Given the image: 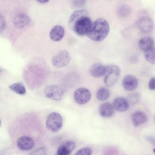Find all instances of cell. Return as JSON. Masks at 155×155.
Segmentation results:
<instances>
[{"label": "cell", "mask_w": 155, "mask_h": 155, "mask_svg": "<svg viewBox=\"0 0 155 155\" xmlns=\"http://www.w3.org/2000/svg\"><path fill=\"white\" fill-rule=\"evenodd\" d=\"M92 22L87 11L84 9L75 11L69 19V28L79 35H87Z\"/></svg>", "instance_id": "cell-1"}, {"label": "cell", "mask_w": 155, "mask_h": 155, "mask_svg": "<svg viewBox=\"0 0 155 155\" xmlns=\"http://www.w3.org/2000/svg\"><path fill=\"white\" fill-rule=\"evenodd\" d=\"M110 30L107 21L103 18H99L93 23L87 35L91 40L99 41L106 37Z\"/></svg>", "instance_id": "cell-2"}, {"label": "cell", "mask_w": 155, "mask_h": 155, "mask_svg": "<svg viewBox=\"0 0 155 155\" xmlns=\"http://www.w3.org/2000/svg\"><path fill=\"white\" fill-rule=\"evenodd\" d=\"M63 122L62 118L59 113L52 112L47 116L46 125L50 131L53 132H57L62 127Z\"/></svg>", "instance_id": "cell-3"}, {"label": "cell", "mask_w": 155, "mask_h": 155, "mask_svg": "<svg viewBox=\"0 0 155 155\" xmlns=\"http://www.w3.org/2000/svg\"><path fill=\"white\" fill-rule=\"evenodd\" d=\"M120 73V70L117 66L110 65L106 67L104 82L107 87L113 86L117 80Z\"/></svg>", "instance_id": "cell-4"}, {"label": "cell", "mask_w": 155, "mask_h": 155, "mask_svg": "<svg viewBox=\"0 0 155 155\" xmlns=\"http://www.w3.org/2000/svg\"><path fill=\"white\" fill-rule=\"evenodd\" d=\"M71 59L69 52L65 50H62L52 57L51 62L54 66L60 68L67 66L70 61Z\"/></svg>", "instance_id": "cell-5"}, {"label": "cell", "mask_w": 155, "mask_h": 155, "mask_svg": "<svg viewBox=\"0 0 155 155\" xmlns=\"http://www.w3.org/2000/svg\"><path fill=\"white\" fill-rule=\"evenodd\" d=\"M44 93L47 97L56 101H60L64 94L62 89L55 85H49L45 87L44 90Z\"/></svg>", "instance_id": "cell-6"}, {"label": "cell", "mask_w": 155, "mask_h": 155, "mask_svg": "<svg viewBox=\"0 0 155 155\" xmlns=\"http://www.w3.org/2000/svg\"><path fill=\"white\" fill-rule=\"evenodd\" d=\"M73 97L77 103L83 105L87 103L91 100V94L90 91L87 88L80 87L75 91Z\"/></svg>", "instance_id": "cell-7"}, {"label": "cell", "mask_w": 155, "mask_h": 155, "mask_svg": "<svg viewBox=\"0 0 155 155\" xmlns=\"http://www.w3.org/2000/svg\"><path fill=\"white\" fill-rule=\"evenodd\" d=\"M137 26L139 30L144 33H149L153 30L154 25L152 19L147 16L140 18L137 22Z\"/></svg>", "instance_id": "cell-8"}, {"label": "cell", "mask_w": 155, "mask_h": 155, "mask_svg": "<svg viewBox=\"0 0 155 155\" xmlns=\"http://www.w3.org/2000/svg\"><path fill=\"white\" fill-rule=\"evenodd\" d=\"M76 144L71 140H66L58 147L57 151V155H70L75 148Z\"/></svg>", "instance_id": "cell-9"}, {"label": "cell", "mask_w": 155, "mask_h": 155, "mask_svg": "<svg viewBox=\"0 0 155 155\" xmlns=\"http://www.w3.org/2000/svg\"><path fill=\"white\" fill-rule=\"evenodd\" d=\"M17 144L20 150L27 151L33 148L35 143L33 140L30 137L27 136H22L18 139Z\"/></svg>", "instance_id": "cell-10"}, {"label": "cell", "mask_w": 155, "mask_h": 155, "mask_svg": "<svg viewBox=\"0 0 155 155\" xmlns=\"http://www.w3.org/2000/svg\"><path fill=\"white\" fill-rule=\"evenodd\" d=\"M122 84L125 90L131 91L134 90L137 87L138 82L135 77L132 75H128L123 78Z\"/></svg>", "instance_id": "cell-11"}, {"label": "cell", "mask_w": 155, "mask_h": 155, "mask_svg": "<svg viewBox=\"0 0 155 155\" xmlns=\"http://www.w3.org/2000/svg\"><path fill=\"white\" fill-rule=\"evenodd\" d=\"M31 21V19L28 15L23 13H19L14 18L13 23L16 27L22 28L29 25Z\"/></svg>", "instance_id": "cell-12"}, {"label": "cell", "mask_w": 155, "mask_h": 155, "mask_svg": "<svg viewBox=\"0 0 155 155\" xmlns=\"http://www.w3.org/2000/svg\"><path fill=\"white\" fill-rule=\"evenodd\" d=\"M65 33L64 28L60 25H56L51 29L49 33L51 39L55 41H61L63 38Z\"/></svg>", "instance_id": "cell-13"}, {"label": "cell", "mask_w": 155, "mask_h": 155, "mask_svg": "<svg viewBox=\"0 0 155 155\" xmlns=\"http://www.w3.org/2000/svg\"><path fill=\"white\" fill-rule=\"evenodd\" d=\"M129 102L127 100L122 97L115 98L113 103V106L117 111L123 112L126 111L129 107Z\"/></svg>", "instance_id": "cell-14"}, {"label": "cell", "mask_w": 155, "mask_h": 155, "mask_svg": "<svg viewBox=\"0 0 155 155\" xmlns=\"http://www.w3.org/2000/svg\"><path fill=\"white\" fill-rule=\"evenodd\" d=\"M106 67L99 63L93 64L89 69L91 75L95 78H99L104 75Z\"/></svg>", "instance_id": "cell-15"}, {"label": "cell", "mask_w": 155, "mask_h": 155, "mask_svg": "<svg viewBox=\"0 0 155 155\" xmlns=\"http://www.w3.org/2000/svg\"><path fill=\"white\" fill-rule=\"evenodd\" d=\"M132 121L135 126H138L146 122L147 118L144 112L137 111L134 113L131 116Z\"/></svg>", "instance_id": "cell-16"}, {"label": "cell", "mask_w": 155, "mask_h": 155, "mask_svg": "<svg viewBox=\"0 0 155 155\" xmlns=\"http://www.w3.org/2000/svg\"><path fill=\"white\" fill-rule=\"evenodd\" d=\"M101 115L107 118L112 116L114 112V108L112 105L108 102L105 103L101 105L99 108Z\"/></svg>", "instance_id": "cell-17"}, {"label": "cell", "mask_w": 155, "mask_h": 155, "mask_svg": "<svg viewBox=\"0 0 155 155\" xmlns=\"http://www.w3.org/2000/svg\"><path fill=\"white\" fill-rule=\"evenodd\" d=\"M154 44L153 39L151 38L148 37L141 38L139 42L140 48L144 51L153 47Z\"/></svg>", "instance_id": "cell-18"}, {"label": "cell", "mask_w": 155, "mask_h": 155, "mask_svg": "<svg viewBox=\"0 0 155 155\" xmlns=\"http://www.w3.org/2000/svg\"><path fill=\"white\" fill-rule=\"evenodd\" d=\"M9 87L11 90L18 94L23 95L26 93L25 88L21 82L15 83L10 85Z\"/></svg>", "instance_id": "cell-19"}, {"label": "cell", "mask_w": 155, "mask_h": 155, "mask_svg": "<svg viewBox=\"0 0 155 155\" xmlns=\"http://www.w3.org/2000/svg\"><path fill=\"white\" fill-rule=\"evenodd\" d=\"M110 91L106 87L100 88L97 91L96 97L97 99L100 101H104L107 100L109 97Z\"/></svg>", "instance_id": "cell-20"}, {"label": "cell", "mask_w": 155, "mask_h": 155, "mask_svg": "<svg viewBox=\"0 0 155 155\" xmlns=\"http://www.w3.org/2000/svg\"><path fill=\"white\" fill-rule=\"evenodd\" d=\"M144 57L146 59L152 64H154L155 53L154 47L144 51Z\"/></svg>", "instance_id": "cell-21"}, {"label": "cell", "mask_w": 155, "mask_h": 155, "mask_svg": "<svg viewBox=\"0 0 155 155\" xmlns=\"http://www.w3.org/2000/svg\"><path fill=\"white\" fill-rule=\"evenodd\" d=\"M92 149L89 147H85L81 148L75 153L76 155H91L92 153Z\"/></svg>", "instance_id": "cell-22"}, {"label": "cell", "mask_w": 155, "mask_h": 155, "mask_svg": "<svg viewBox=\"0 0 155 155\" xmlns=\"http://www.w3.org/2000/svg\"><path fill=\"white\" fill-rule=\"evenodd\" d=\"M130 12L128 6L124 5L121 7L118 11V14L120 17H124L128 15Z\"/></svg>", "instance_id": "cell-23"}, {"label": "cell", "mask_w": 155, "mask_h": 155, "mask_svg": "<svg viewBox=\"0 0 155 155\" xmlns=\"http://www.w3.org/2000/svg\"><path fill=\"white\" fill-rule=\"evenodd\" d=\"M46 152V149L45 147H42L35 150L31 154L36 155H45Z\"/></svg>", "instance_id": "cell-24"}, {"label": "cell", "mask_w": 155, "mask_h": 155, "mask_svg": "<svg viewBox=\"0 0 155 155\" xmlns=\"http://www.w3.org/2000/svg\"><path fill=\"white\" fill-rule=\"evenodd\" d=\"M5 25L6 23L4 17L0 15V33L2 32L4 30Z\"/></svg>", "instance_id": "cell-25"}, {"label": "cell", "mask_w": 155, "mask_h": 155, "mask_svg": "<svg viewBox=\"0 0 155 155\" xmlns=\"http://www.w3.org/2000/svg\"><path fill=\"white\" fill-rule=\"evenodd\" d=\"M148 87L151 90H155V78H152L150 80L148 83Z\"/></svg>", "instance_id": "cell-26"}, {"label": "cell", "mask_w": 155, "mask_h": 155, "mask_svg": "<svg viewBox=\"0 0 155 155\" xmlns=\"http://www.w3.org/2000/svg\"><path fill=\"white\" fill-rule=\"evenodd\" d=\"M138 96L137 94H132L129 97V102H131L132 103H134L137 102L138 99Z\"/></svg>", "instance_id": "cell-27"}, {"label": "cell", "mask_w": 155, "mask_h": 155, "mask_svg": "<svg viewBox=\"0 0 155 155\" xmlns=\"http://www.w3.org/2000/svg\"><path fill=\"white\" fill-rule=\"evenodd\" d=\"M38 2L41 4H44L48 2L49 0H36Z\"/></svg>", "instance_id": "cell-28"}, {"label": "cell", "mask_w": 155, "mask_h": 155, "mask_svg": "<svg viewBox=\"0 0 155 155\" xmlns=\"http://www.w3.org/2000/svg\"><path fill=\"white\" fill-rule=\"evenodd\" d=\"M147 139H148V140H149L150 141H152V142H153V140L154 141V139L153 140V138L152 137V138L151 137H148L147 138Z\"/></svg>", "instance_id": "cell-29"}, {"label": "cell", "mask_w": 155, "mask_h": 155, "mask_svg": "<svg viewBox=\"0 0 155 155\" xmlns=\"http://www.w3.org/2000/svg\"><path fill=\"white\" fill-rule=\"evenodd\" d=\"M1 119H0V127L1 126Z\"/></svg>", "instance_id": "cell-30"}, {"label": "cell", "mask_w": 155, "mask_h": 155, "mask_svg": "<svg viewBox=\"0 0 155 155\" xmlns=\"http://www.w3.org/2000/svg\"><path fill=\"white\" fill-rule=\"evenodd\" d=\"M2 70H1V69H0V73L1 72H2Z\"/></svg>", "instance_id": "cell-31"}]
</instances>
